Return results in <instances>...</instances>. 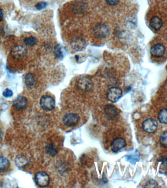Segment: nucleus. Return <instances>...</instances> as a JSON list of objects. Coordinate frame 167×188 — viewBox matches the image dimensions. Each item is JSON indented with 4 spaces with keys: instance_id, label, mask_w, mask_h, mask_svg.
<instances>
[{
    "instance_id": "nucleus-21",
    "label": "nucleus",
    "mask_w": 167,
    "mask_h": 188,
    "mask_svg": "<svg viewBox=\"0 0 167 188\" xmlns=\"http://www.w3.org/2000/svg\"><path fill=\"white\" fill-rule=\"evenodd\" d=\"M159 142L162 147L167 148V131L164 132L160 135Z\"/></svg>"
},
{
    "instance_id": "nucleus-30",
    "label": "nucleus",
    "mask_w": 167,
    "mask_h": 188,
    "mask_svg": "<svg viewBox=\"0 0 167 188\" xmlns=\"http://www.w3.org/2000/svg\"><path fill=\"white\" fill-rule=\"evenodd\" d=\"M165 1H167V0H165Z\"/></svg>"
},
{
    "instance_id": "nucleus-6",
    "label": "nucleus",
    "mask_w": 167,
    "mask_h": 188,
    "mask_svg": "<svg viewBox=\"0 0 167 188\" xmlns=\"http://www.w3.org/2000/svg\"><path fill=\"white\" fill-rule=\"evenodd\" d=\"M122 95V91L117 87H112L109 89L106 93V98L109 101L116 102L121 98Z\"/></svg>"
},
{
    "instance_id": "nucleus-17",
    "label": "nucleus",
    "mask_w": 167,
    "mask_h": 188,
    "mask_svg": "<svg viewBox=\"0 0 167 188\" xmlns=\"http://www.w3.org/2000/svg\"><path fill=\"white\" fill-rule=\"evenodd\" d=\"M9 166V162L7 158L4 157H0V173L6 172Z\"/></svg>"
},
{
    "instance_id": "nucleus-5",
    "label": "nucleus",
    "mask_w": 167,
    "mask_h": 188,
    "mask_svg": "<svg viewBox=\"0 0 167 188\" xmlns=\"http://www.w3.org/2000/svg\"><path fill=\"white\" fill-rule=\"evenodd\" d=\"M36 184L40 187H47L50 183V177L47 173L41 172L36 173L35 176Z\"/></svg>"
},
{
    "instance_id": "nucleus-4",
    "label": "nucleus",
    "mask_w": 167,
    "mask_h": 188,
    "mask_svg": "<svg viewBox=\"0 0 167 188\" xmlns=\"http://www.w3.org/2000/svg\"><path fill=\"white\" fill-rule=\"evenodd\" d=\"M93 34L97 38L103 39L109 34V29L106 25L100 23L95 26L93 29Z\"/></svg>"
},
{
    "instance_id": "nucleus-25",
    "label": "nucleus",
    "mask_w": 167,
    "mask_h": 188,
    "mask_svg": "<svg viewBox=\"0 0 167 188\" xmlns=\"http://www.w3.org/2000/svg\"><path fill=\"white\" fill-rule=\"evenodd\" d=\"M47 151L48 154H50V155H53L55 154L56 153V150L52 145H49L47 147Z\"/></svg>"
},
{
    "instance_id": "nucleus-27",
    "label": "nucleus",
    "mask_w": 167,
    "mask_h": 188,
    "mask_svg": "<svg viewBox=\"0 0 167 188\" xmlns=\"http://www.w3.org/2000/svg\"><path fill=\"white\" fill-rule=\"evenodd\" d=\"M13 95V92L11 90L9 89H7L4 92H3V95L6 98H10L12 97Z\"/></svg>"
},
{
    "instance_id": "nucleus-22",
    "label": "nucleus",
    "mask_w": 167,
    "mask_h": 188,
    "mask_svg": "<svg viewBox=\"0 0 167 188\" xmlns=\"http://www.w3.org/2000/svg\"><path fill=\"white\" fill-rule=\"evenodd\" d=\"M140 155L139 153H135L134 155H131L128 156V160L131 163H135L136 162H138L139 160Z\"/></svg>"
},
{
    "instance_id": "nucleus-18",
    "label": "nucleus",
    "mask_w": 167,
    "mask_h": 188,
    "mask_svg": "<svg viewBox=\"0 0 167 188\" xmlns=\"http://www.w3.org/2000/svg\"><path fill=\"white\" fill-rule=\"evenodd\" d=\"M158 119L160 123L167 124V108H164L159 111L158 115Z\"/></svg>"
},
{
    "instance_id": "nucleus-16",
    "label": "nucleus",
    "mask_w": 167,
    "mask_h": 188,
    "mask_svg": "<svg viewBox=\"0 0 167 188\" xmlns=\"http://www.w3.org/2000/svg\"><path fill=\"white\" fill-rule=\"evenodd\" d=\"M25 83L26 86L29 88H33L36 85V79L34 75L32 73L27 74L25 77Z\"/></svg>"
},
{
    "instance_id": "nucleus-23",
    "label": "nucleus",
    "mask_w": 167,
    "mask_h": 188,
    "mask_svg": "<svg viewBox=\"0 0 167 188\" xmlns=\"http://www.w3.org/2000/svg\"><path fill=\"white\" fill-rule=\"evenodd\" d=\"M16 163L17 166L19 167H24L26 166V164H27L28 160H27V159L25 158L23 160V161H22L21 157H20L17 158V159L16 160Z\"/></svg>"
},
{
    "instance_id": "nucleus-3",
    "label": "nucleus",
    "mask_w": 167,
    "mask_h": 188,
    "mask_svg": "<svg viewBox=\"0 0 167 188\" xmlns=\"http://www.w3.org/2000/svg\"><path fill=\"white\" fill-rule=\"evenodd\" d=\"M158 123L156 120L152 118H149L144 121L142 123V129L146 133H154L158 129Z\"/></svg>"
},
{
    "instance_id": "nucleus-13",
    "label": "nucleus",
    "mask_w": 167,
    "mask_h": 188,
    "mask_svg": "<svg viewBox=\"0 0 167 188\" xmlns=\"http://www.w3.org/2000/svg\"><path fill=\"white\" fill-rule=\"evenodd\" d=\"M28 101L25 97L19 96L16 98L13 102V106L18 110H24L26 108Z\"/></svg>"
},
{
    "instance_id": "nucleus-19",
    "label": "nucleus",
    "mask_w": 167,
    "mask_h": 188,
    "mask_svg": "<svg viewBox=\"0 0 167 188\" xmlns=\"http://www.w3.org/2000/svg\"><path fill=\"white\" fill-rule=\"evenodd\" d=\"M160 170L159 172L162 173L163 174H167V157L166 156H163L160 159Z\"/></svg>"
},
{
    "instance_id": "nucleus-29",
    "label": "nucleus",
    "mask_w": 167,
    "mask_h": 188,
    "mask_svg": "<svg viewBox=\"0 0 167 188\" xmlns=\"http://www.w3.org/2000/svg\"><path fill=\"white\" fill-rule=\"evenodd\" d=\"M4 12L3 9L0 8V22L1 21H3V18H4Z\"/></svg>"
},
{
    "instance_id": "nucleus-14",
    "label": "nucleus",
    "mask_w": 167,
    "mask_h": 188,
    "mask_svg": "<svg viewBox=\"0 0 167 188\" xmlns=\"http://www.w3.org/2000/svg\"><path fill=\"white\" fill-rule=\"evenodd\" d=\"M86 42L84 40L80 38H76L71 42V46L74 50L79 51L83 50L86 47Z\"/></svg>"
},
{
    "instance_id": "nucleus-28",
    "label": "nucleus",
    "mask_w": 167,
    "mask_h": 188,
    "mask_svg": "<svg viewBox=\"0 0 167 188\" xmlns=\"http://www.w3.org/2000/svg\"><path fill=\"white\" fill-rule=\"evenodd\" d=\"M106 4L109 6H116L119 3V0H106Z\"/></svg>"
},
{
    "instance_id": "nucleus-15",
    "label": "nucleus",
    "mask_w": 167,
    "mask_h": 188,
    "mask_svg": "<svg viewBox=\"0 0 167 188\" xmlns=\"http://www.w3.org/2000/svg\"><path fill=\"white\" fill-rule=\"evenodd\" d=\"M66 54V50L65 47L61 45H57L54 48V54L56 58L58 59H62Z\"/></svg>"
},
{
    "instance_id": "nucleus-26",
    "label": "nucleus",
    "mask_w": 167,
    "mask_h": 188,
    "mask_svg": "<svg viewBox=\"0 0 167 188\" xmlns=\"http://www.w3.org/2000/svg\"><path fill=\"white\" fill-rule=\"evenodd\" d=\"M47 3L44 2V1H42V2H40V3H38L37 4H36L35 7L38 10H43V9L46 8L47 7Z\"/></svg>"
},
{
    "instance_id": "nucleus-1",
    "label": "nucleus",
    "mask_w": 167,
    "mask_h": 188,
    "mask_svg": "<svg viewBox=\"0 0 167 188\" xmlns=\"http://www.w3.org/2000/svg\"><path fill=\"white\" fill-rule=\"evenodd\" d=\"M165 53L166 47L162 43H156L152 45L150 48V54L153 58H162Z\"/></svg>"
},
{
    "instance_id": "nucleus-20",
    "label": "nucleus",
    "mask_w": 167,
    "mask_h": 188,
    "mask_svg": "<svg viewBox=\"0 0 167 188\" xmlns=\"http://www.w3.org/2000/svg\"><path fill=\"white\" fill-rule=\"evenodd\" d=\"M37 39L33 36H31L29 37L25 38L24 40V43L26 46L28 47H33L37 43Z\"/></svg>"
},
{
    "instance_id": "nucleus-7",
    "label": "nucleus",
    "mask_w": 167,
    "mask_h": 188,
    "mask_svg": "<svg viewBox=\"0 0 167 188\" xmlns=\"http://www.w3.org/2000/svg\"><path fill=\"white\" fill-rule=\"evenodd\" d=\"M80 120L79 116L75 113L67 114L63 118V123L68 127H73L77 125Z\"/></svg>"
},
{
    "instance_id": "nucleus-10",
    "label": "nucleus",
    "mask_w": 167,
    "mask_h": 188,
    "mask_svg": "<svg viewBox=\"0 0 167 188\" xmlns=\"http://www.w3.org/2000/svg\"><path fill=\"white\" fill-rule=\"evenodd\" d=\"M126 140L122 138H117L113 140L111 144V149L112 151L114 153L117 152L121 149L126 147Z\"/></svg>"
},
{
    "instance_id": "nucleus-12",
    "label": "nucleus",
    "mask_w": 167,
    "mask_h": 188,
    "mask_svg": "<svg viewBox=\"0 0 167 188\" xmlns=\"http://www.w3.org/2000/svg\"><path fill=\"white\" fill-rule=\"evenodd\" d=\"M27 51L26 49L22 46H17L12 49L11 55L14 58H20L26 55Z\"/></svg>"
},
{
    "instance_id": "nucleus-8",
    "label": "nucleus",
    "mask_w": 167,
    "mask_h": 188,
    "mask_svg": "<svg viewBox=\"0 0 167 188\" xmlns=\"http://www.w3.org/2000/svg\"><path fill=\"white\" fill-rule=\"evenodd\" d=\"M78 86L83 91H90L93 89V82L90 79L87 77H83L81 78L78 81Z\"/></svg>"
},
{
    "instance_id": "nucleus-24",
    "label": "nucleus",
    "mask_w": 167,
    "mask_h": 188,
    "mask_svg": "<svg viewBox=\"0 0 167 188\" xmlns=\"http://www.w3.org/2000/svg\"><path fill=\"white\" fill-rule=\"evenodd\" d=\"M158 186V183L154 180H150L147 183L145 187L147 188H155Z\"/></svg>"
},
{
    "instance_id": "nucleus-2",
    "label": "nucleus",
    "mask_w": 167,
    "mask_h": 188,
    "mask_svg": "<svg viewBox=\"0 0 167 188\" xmlns=\"http://www.w3.org/2000/svg\"><path fill=\"white\" fill-rule=\"evenodd\" d=\"M40 105L43 109L46 111L53 110L55 107V101L50 95H44L40 100Z\"/></svg>"
},
{
    "instance_id": "nucleus-11",
    "label": "nucleus",
    "mask_w": 167,
    "mask_h": 188,
    "mask_svg": "<svg viewBox=\"0 0 167 188\" xmlns=\"http://www.w3.org/2000/svg\"><path fill=\"white\" fill-rule=\"evenodd\" d=\"M149 26L156 32H158L163 26L164 22L163 20L158 16L152 17L149 20Z\"/></svg>"
},
{
    "instance_id": "nucleus-9",
    "label": "nucleus",
    "mask_w": 167,
    "mask_h": 188,
    "mask_svg": "<svg viewBox=\"0 0 167 188\" xmlns=\"http://www.w3.org/2000/svg\"><path fill=\"white\" fill-rule=\"evenodd\" d=\"M104 111L106 117L109 120H115L117 118L119 114L117 108L112 104L106 105L105 107Z\"/></svg>"
}]
</instances>
